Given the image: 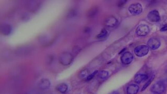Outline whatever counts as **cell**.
I'll use <instances>...</instances> for the list:
<instances>
[{
  "mask_svg": "<svg viewBox=\"0 0 167 94\" xmlns=\"http://www.w3.org/2000/svg\"><path fill=\"white\" fill-rule=\"evenodd\" d=\"M74 60L73 54L70 52H63L59 56V62L61 64L67 66L71 64Z\"/></svg>",
  "mask_w": 167,
  "mask_h": 94,
  "instance_id": "obj_1",
  "label": "cell"
},
{
  "mask_svg": "<svg viewBox=\"0 0 167 94\" xmlns=\"http://www.w3.org/2000/svg\"><path fill=\"white\" fill-rule=\"evenodd\" d=\"M133 55L129 51L125 52L121 56V61L123 64L128 65L130 64L133 60Z\"/></svg>",
  "mask_w": 167,
  "mask_h": 94,
  "instance_id": "obj_6",
  "label": "cell"
},
{
  "mask_svg": "<svg viewBox=\"0 0 167 94\" xmlns=\"http://www.w3.org/2000/svg\"><path fill=\"white\" fill-rule=\"evenodd\" d=\"M12 31V27L8 24H3L1 26V33L5 36H8Z\"/></svg>",
  "mask_w": 167,
  "mask_h": 94,
  "instance_id": "obj_10",
  "label": "cell"
},
{
  "mask_svg": "<svg viewBox=\"0 0 167 94\" xmlns=\"http://www.w3.org/2000/svg\"><path fill=\"white\" fill-rule=\"evenodd\" d=\"M97 73H98V71H95V72H94L93 73L90 74L88 75V77L86 78V81H90L91 79H92V78H94V76L97 74Z\"/></svg>",
  "mask_w": 167,
  "mask_h": 94,
  "instance_id": "obj_19",
  "label": "cell"
},
{
  "mask_svg": "<svg viewBox=\"0 0 167 94\" xmlns=\"http://www.w3.org/2000/svg\"><path fill=\"white\" fill-rule=\"evenodd\" d=\"M140 87L136 84H132L127 87L126 92L127 94H137L139 91Z\"/></svg>",
  "mask_w": 167,
  "mask_h": 94,
  "instance_id": "obj_13",
  "label": "cell"
},
{
  "mask_svg": "<svg viewBox=\"0 0 167 94\" xmlns=\"http://www.w3.org/2000/svg\"><path fill=\"white\" fill-rule=\"evenodd\" d=\"M118 21L116 17L113 16H109L104 21V25L106 27H114L117 25Z\"/></svg>",
  "mask_w": 167,
  "mask_h": 94,
  "instance_id": "obj_9",
  "label": "cell"
},
{
  "mask_svg": "<svg viewBox=\"0 0 167 94\" xmlns=\"http://www.w3.org/2000/svg\"><path fill=\"white\" fill-rule=\"evenodd\" d=\"M160 41L157 38H151L147 42V46L151 50H156L160 46Z\"/></svg>",
  "mask_w": 167,
  "mask_h": 94,
  "instance_id": "obj_7",
  "label": "cell"
},
{
  "mask_svg": "<svg viewBox=\"0 0 167 94\" xmlns=\"http://www.w3.org/2000/svg\"><path fill=\"white\" fill-rule=\"evenodd\" d=\"M126 2V1H120L119 2V3H118V6L119 7H122L124 4H125Z\"/></svg>",
  "mask_w": 167,
  "mask_h": 94,
  "instance_id": "obj_21",
  "label": "cell"
},
{
  "mask_svg": "<svg viewBox=\"0 0 167 94\" xmlns=\"http://www.w3.org/2000/svg\"><path fill=\"white\" fill-rule=\"evenodd\" d=\"M109 94H120V93H119V92L115 90V91H113L112 92H111V93Z\"/></svg>",
  "mask_w": 167,
  "mask_h": 94,
  "instance_id": "obj_23",
  "label": "cell"
},
{
  "mask_svg": "<svg viewBox=\"0 0 167 94\" xmlns=\"http://www.w3.org/2000/svg\"><path fill=\"white\" fill-rule=\"evenodd\" d=\"M89 75V71L87 69H84L80 72L79 73V77L81 79L87 78Z\"/></svg>",
  "mask_w": 167,
  "mask_h": 94,
  "instance_id": "obj_17",
  "label": "cell"
},
{
  "mask_svg": "<svg viewBox=\"0 0 167 94\" xmlns=\"http://www.w3.org/2000/svg\"><path fill=\"white\" fill-rule=\"evenodd\" d=\"M147 18L149 21L152 23L158 22L160 20V16L158 11L156 10L150 11L148 14Z\"/></svg>",
  "mask_w": 167,
  "mask_h": 94,
  "instance_id": "obj_8",
  "label": "cell"
},
{
  "mask_svg": "<svg viewBox=\"0 0 167 94\" xmlns=\"http://www.w3.org/2000/svg\"><path fill=\"white\" fill-rule=\"evenodd\" d=\"M108 33L106 29H103L100 32V33L97 35V38L99 39H103L108 36Z\"/></svg>",
  "mask_w": 167,
  "mask_h": 94,
  "instance_id": "obj_15",
  "label": "cell"
},
{
  "mask_svg": "<svg viewBox=\"0 0 167 94\" xmlns=\"http://www.w3.org/2000/svg\"><path fill=\"white\" fill-rule=\"evenodd\" d=\"M148 75L145 74H137L136 75L134 78V81L136 83L140 84L142 82L146 81L148 79Z\"/></svg>",
  "mask_w": 167,
  "mask_h": 94,
  "instance_id": "obj_12",
  "label": "cell"
},
{
  "mask_svg": "<svg viewBox=\"0 0 167 94\" xmlns=\"http://www.w3.org/2000/svg\"><path fill=\"white\" fill-rule=\"evenodd\" d=\"M108 72L106 71H104V70L100 71V72L98 74L99 77L102 79H106V77L108 76Z\"/></svg>",
  "mask_w": 167,
  "mask_h": 94,
  "instance_id": "obj_18",
  "label": "cell"
},
{
  "mask_svg": "<svg viewBox=\"0 0 167 94\" xmlns=\"http://www.w3.org/2000/svg\"><path fill=\"white\" fill-rule=\"evenodd\" d=\"M154 76H153V77H151V78H150V79H149V81H147V82L145 85H144V86H143V87L142 88V91H143V90H145L146 88L148 86L150 85V83H151V82L152 81V80L154 79Z\"/></svg>",
  "mask_w": 167,
  "mask_h": 94,
  "instance_id": "obj_20",
  "label": "cell"
},
{
  "mask_svg": "<svg viewBox=\"0 0 167 94\" xmlns=\"http://www.w3.org/2000/svg\"><path fill=\"white\" fill-rule=\"evenodd\" d=\"M165 84L163 82L161 81H157L153 85L151 86L150 88L151 91L156 94H162L163 92H165Z\"/></svg>",
  "mask_w": 167,
  "mask_h": 94,
  "instance_id": "obj_2",
  "label": "cell"
},
{
  "mask_svg": "<svg viewBox=\"0 0 167 94\" xmlns=\"http://www.w3.org/2000/svg\"><path fill=\"white\" fill-rule=\"evenodd\" d=\"M160 31H163V32L167 31V24L164 25L163 27H161V28L160 29Z\"/></svg>",
  "mask_w": 167,
  "mask_h": 94,
  "instance_id": "obj_22",
  "label": "cell"
},
{
  "mask_svg": "<svg viewBox=\"0 0 167 94\" xmlns=\"http://www.w3.org/2000/svg\"><path fill=\"white\" fill-rule=\"evenodd\" d=\"M150 31L149 27L146 24H141L138 26L136 30V33L137 35L141 37H144L147 35Z\"/></svg>",
  "mask_w": 167,
  "mask_h": 94,
  "instance_id": "obj_5",
  "label": "cell"
},
{
  "mask_svg": "<svg viewBox=\"0 0 167 94\" xmlns=\"http://www.w3.org/2000/svg\"><path fill=\"white\" fill-rule=\"evenodd\" d=\"M129 11L130 14L133 16H136L140 14L143 11L142 5L138 3L131 4L129 7Z\"/></svg>",
  "mask_w": 167,
  "mask_h": 94,
  "instance_id": "obj_4",
  "label": "cell"
},
{
  "mask_svg": "<svg viewBox=\"0 0 167 94\" xmlns=\"http://www.w3.org/2000/svg\"><path fill=\"white\" fill-rule=\"evenodd\" d=\"M97 12H98V8L96 7H92L90 10L88 11L87 15L88 17H94V16H95L97 14Z\"/></svg>",
  "mask_w": 167,
  "mask_h": 94,
  "instance_id": "obj_16",
  "label": "cell"
},
{
  "mask_svg": "<svg viewBox=\"0 0 167 94\" xmlns=\"http://www.w3.org/2000/svg\"><path fill=\"white\" fill-rule=\"evenodd\" d=\"M56 90L62 94H64L68 90V86L65 83H61L56 86Z\"/></svg>",
  "mask_w": 167,
  "mask_h": 94,
  "instance_id": "obj_14",
  "label": "cell"
},
{
  "mask_svg": "<svg viewBox=\"0 0 167 94\" xmlns=\"http://www.w3.org/2000/svg\"><path fill=\"white\" fill-rule=\"evenodd\" d=\"M51 87V82L47 78L40 80L39 83V87L42 90H47Z\"/></svg>",
  "mask_w": 167,
  "mask_h": 94,
  "instance_id": "obj_11",
  "label": "cell"
},
{
  "mask_svg": "<svg viewBox=\"0 0 167 94\" xmlns=\"http://www.w3.org/2000/svg\"><path fill=\"white\" fill-rule=\"evenodd\" d=\"M149 48L146 45H140L134 49V53L138 57H143L148 54Z\"/></svg>",
  "mask_w": 167,
  "mask_h": 94,
  "instance_id": "obj_3",
  "label": "cell"
}]
</instances>
